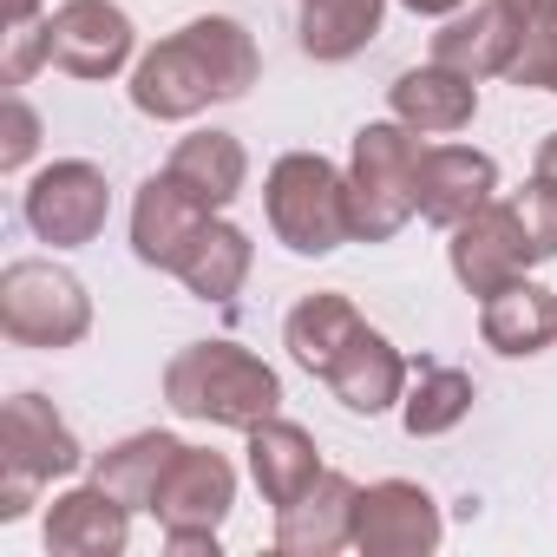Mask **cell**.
I'll list each match as a JSON object with an SVG mask.
<instances>
[{"instance_id":"cell-28","label":"cell","mask_w":557,"mask_h":557,"mask_svg":"<svg viewBox=\"0 0 557 557\" xmlns=\"http://www.w3.org/2000/svg\"><path fill=\"white\" fill-rule=\"evenodd\" d=\"M47 60V34L40 27H8V66H0V86H27V73Z\"/></svg>"},{"instance_id":"cell-27","label":"cell","mask_w":557,"mask_h":557,"mask_svg":"<svg viewBox=\"0 0 557 557\" xmlns=\"http://www.w3.org/2000/svg\"><path fill=\"white\" fill-rule=\"evenodd\" d=\"M34 151H40V119L21 92H8V106H0V171H21Z\"/></svg>"},{"instance_id":"cell-29","label":"cell","mask_w":557,"mask_h":557,"mask_svg":"<svg viewBox=\"0 0 557 557\" xmlns=\"http://www.w3.org/2000/svg\"><path fill=\"white\" fill-rule=\"evenodd\" d=\"M505 8H511V21H518V40L557 21V0H505Z\"/></svg>"},{"instance_id":"cell-17","label":"cell","mask_w":557,"mask_h":557,"mask_svg":"<svg viewBox=\"0 0 557 557\" xmlns=\"http://www.w3.org/2000/svg\"><path fill=\"white\" fill-rule=\"evenodd\" d=\"M387 99H394V119L413 125V132H426V138L466 132V125L479 119V79H466V73H453V66H440V60L407 66V73L387 86Z\"/></svg>"},{"instance_id":"cell-19","label":"cell","mask_w":557,"mask_h":557,"mask_svg":"<svg viewBox=\"0 0 557 557\" xmlns=\"http://www.w3.org/2000/svg\"><path fill=\"white\" fill-rule=\"evenodd\" d=\"M329 466H322V453H315V440L296 426V420H262V426H249V479H256V492L283 511V505H296L315 479H322Z\"/></svg>"},{"instance_id":"cell-12","label":"cell","mask_w":557,"mask_h":557,"mask_svg":"<svg viewBox=\"0 0 557 557\" xmlns=\"http://www.w3.org/2000/svg\"><path fill=\"white\" fill-rule=\"evenodd\" d=\"M498 190V164L472 145H426L420 151V177H413V210L440 230L466 223L472 210H485Z\"/></svg>"},{"instance_id":"cell-6","label":"cell","mask_w":557,"mask_h":557,"mask_svg":"<svg viewBox=\"0 0 557 557\" xmlns=\"http://www.w3.org/2000/svg\"><path fill=\"white\" fill-rule=\"evenodd\" d=\"M79 466H86V453H79L73 426L53 413V400L14 394L8 407H0V518L8 524L34 511L47 479H66Z\"/></svg>"},{"instance_id":"cell-25","label":"cell","mask_w":557,"mask_h":557,"mask_svg":"<svg viewBox=\"0 0 557 557\" xmlns=\"http://www.w3.org/2000/svg\"><path fill=\"white\" fill-rule=\"evenodd\" d=\"M387 0H302V53L309 60H355L374 34H381Z\"/></svg>"},{"instance_id":"cell-22","label":"cell","mask_w":557,"mask_h":557,"mask_svg":"<svg viewBox=\"0 0 557 557\" xmlns=\"http://www.w3.org/2000/svg\"><path fill=\"white\" fill-rule=\"evenodd\" d=\"M249 262H256V249H249V236L236 230V223H223V216H210L203 230H197V243L184 249V262L171 269L177 283L197 296V302H216V309H230L236 302V289L249 283Z\"/></svg>"},{"instance_id":"cell-32","label":"cell","mask_w":557,"mask_h":557,"mask_svg":"<svg viewBox=\"0 0 557 557\" xmlns=\"http://www.w3.org/2000/svg\"><path fill=\"white\" fill-rule=\"evenodd\" d=\"M537 177H557V132L537 145Z\"/></svg>"},{"instance_id":"cell-30","label":"cell","mask_w":557,"mask_h":557,"mask_svg":"<svg viewBox=\"0 0 557 557\" xmlns=\"http://www.w3.org/2000/svg\"><path fill=\"white\" fill-rule=\"evenodd\" d=\"M407 14H459V8H472V0H400Z\"/></svg>"},{"instance_id":"cell-16","label":"cell","mask_w":557,"mask_h":557,"mask_svg":"<svg viewBox=\"0 0 557 557\" xmlns=\"http://www.w3.org/2000/svg\"><path fill=\"white\" fill-rule=\"evenodd\" d=\"M511 53H518V21H511L505 0H472V8L446 14V27L433 34V60L453 66V73H466V79L505 73Z\"/></svg>"},{"instance_id":"cell-18","label":"cell","mask_w":557,"mask_h":557,"mask_svg":"<svg viewBox=\"0 0 557 557\" xmlns=\"http://www.w3.org/2000/svg\"><path fill=\"white\" fill-rule=\"evenodd\" d=\"M329 381V394L348 407V413H387L394 400H407V361H400V348L381 335V329H361L342 355H335V368L322 374Z\"/></svg>"},{"instance_id":"cell-5","label":"cell","mask_w":557,"mask_h":557,"mask_svg":"<svg viewBox=\"0 0 557 557\" xmlns=\"http://www.w3.org/2000/svg\"><path fill=\"white\" fill-rule=\"evenodd\" d=\"M0 335L14 348H79L92 335V296L73 269L21 256L0 269Z\"/></svg>"},{"instance_id":"cell-4","label":"cell","mask_w":557,"mask_h":557,"mask_svg":"<svg viewBox=\"0 0 557 557\" xmlns=\"http://www.w3.org/2000/svg\"><path fill=\"white\" fill-rule=\"evenodd\" d=\"M420 132L400 119L361 125L355 132V158H348V216L361 243H387L407 230L413 216V177H420Z\"/></svg>"},{"instance_id":"cell-14","label":"cell","mask_w":557,"mask_h":557,"mask_svg":"<svg viewBox=\"0 0 557 557\" xmlns=\"http://www.w3.org/2000/svg\"><path fill=\"white\" fill-rule=\"evenodd\" d=\"M355 479L348 472H322L296 505L275 511V550L289 557H329L342 544H355Z\"/></svg>"},{"instance_id":"cell-9","label":"cell","mask_w":557,"mask_h":557,"mask_svg":"<svg viewBox=\"0 0 557 557\" xmlns=\"http://www.w3.org/2000/svg\"><path fill=\"white\" fill-rule=\"evenodd\" d=\"M40 34H47V66L73 79H112L138 47L132 14L112 0H66V8H53V21H40Z\"/></svg>"},{"instance_id":"cell-10","label":"cell","mask_w":557,"mask_h":557,"mask_svg":"<svg viewBox=\"0 0 557 557\" xmlns=\"http://www.w3.org/2000/svg\"><path fill=\"white\" fill-rule=\"evenodd\" d=\"M440 531V505L413 479H374L368 492H355V550L368 557H426Z\"/></svg>"},{"instance_id":"cell-20","label":"cell","mask_w":557,"mask_h":557,"mask_svg":"<svg viewBox=\"0 0 557 557\" xmlns=\"http://www.w3.org/2000/svg\"><path fill=\"white\" fill-rule=\"evenodd\" d=\"M479 335H485V348L505 355V361L544 355V348H557V296L518 275V283H505L498 296H485V309H479Z\"/></svg>"},{"instance_id":"cell-31","label":"cell","mask_w":557,"mask_h":557,"mask_svg":"<svg viewBox=\"0 0 557 557\" xmlns=\"http://www.w3.org/2000/svg\"><path fill=\"white\" fill-rule=\"evenodd\" d=\"M34 8H40V0H0V14H8V27H27V21H34Z\"/></svg>"},{"instance_id":"cell-3","label":"cell","mask_w":557,"mask_h":557,"mask_svg":"<svg viewBox=\"0 0 557 557\" xmlns=\"http://www.w3.org/2000/svg\"><path fill=\"white\" fill-rule=\"evenodd\" d=\"M262 210H269V230L275 243H289L296 256H329L355 236V216H348V177L322 158V151H289L269 164V184H262Z\"/></svg>"},{"instance_id":"cell-8","label":"cell","mask_w":557,"mask_h":557,"mask_svg":"<svg viewBox=\"0 0 557 557\" xmlns=\"http://www.w3.org/2000/svg\"><path fill=\"white\" fill-rule=\"evenodd\" d=\"M27 230L40 236V243H53V249H79V243H92L99 230H106V216H112V184H106V171L99 164H86V158H60V164H47L34 184H27Z\"/></svg>"},{"instance_id":"cell-13","label":"cell","mask_w":557,"mask_h":557,"mask_svg":"<svg viewBox=\"0 0 557 557\" xmlns=\"http://www.w3.org/2000/svg\"><path fill=\"white\" fill-rule=\"evenodd\" d=\"M203 223H210V203L190 197L171 171H158V177L138 184V203H132V249H138L145 269H177Z\"/></svg>"},{"instance_id":"cell-2","label":"cell","mask_w":557,"mask_h":557,"mask_svg":"<svg viewBox=\"0 0 557 557\" xmlns=\"http://www.w3.org/2000/svg\"><path fill=\"white\" fill-rule=\"evenodd\" d=\"M164 400L184 420H210V426L249 433V426L275 420V407H283V381H275V368H262L236 342H190L164 368Z\"/></svg>"},{"instance_id":"cell-23","label":"cell","mask_w":557,"mask_h":557,"mask_svg":"<svg viewBox=\"0 0 557 557\" xmlns=\"http://www.w3.org/2000/svg\"><path fill=\"white\" fill-rule=\"evenodd\" d=\"M190 197H203L210 210H223V203H236L243 197V177H249V151L236 145V132H190L177 151H171V164H164Z\"/></svg>"},{"instance_id":"cell-15","label":"cell","mask_w":557,"mask_h":557,"mask_svg":"<svg viewBox=\"0 0 557 557\" xmlns=\"http://www.w3.org/2000/svg\"><path fill=\"white\" fill-rule=\"evenodd\" d=\"M132 544V505L112 498L99 479L53 498L47 511V550L53 557H119Z\"/></svg>"},{"instance_id":"cell-7","label":"cell","mask_w":557,"mask_h":557,"mask_svg":"<svg viewBox=\"0 0 557 557\" xmlns=\"http://www.w3.org/2000/svg\"><path fill=\"white\" fill-rule=\"evenodd\" d=\"M446 256H453V275H459V289L466 296H498L505 283H518V275L531 269V262H544V249L531 243V230H524V210H518V197L511 203H485V210H472L466 223H453V243H446Z\"/></svg>"},{"instance_id":"cell-11","label":"cell","mask_w":557,"mask_h":557,"mask_svg":"<svg viewBox=\"0 0 557 557\" xmlns=\"http://www.w3.org/2000/svg\"><path fill=\"white\" fill-rule=\"evenodd\" d=\"M230 505H236V472H230V459H223V453H197V446L177 453V466L164 472V485H158V498H151L164 537H216V524L230 518Z\"/></svg>"},{"instance_id":"cell-26","label":"cell","mask_w":557,"mask_h":557,"mask_svg":"<svg viewBox=\"0 0 557 557\" xmlns=\"http://www.w3.org/2000/svg\"><path fill=\"white\" fill-rule=\"evenodd\" d=\"M472 400H479L472 374H459L446 361H420V374H413V387L400 400V420H407L413 440H440V433H453L472 413Z\"/></svg>"},{"instance_id":"cell-21","label":"cell","mask_w":557,"mask_h":557,"mask_svg":"<svg viewBox=\"0 0 557 557\" xmlns=\"http://www.w3.org/2000/svg\"><path fill=\"white\" fill-rule=\"evenodd\" d=\"M368 322H361V309L342 296V289H315V296H302L296 309H289V322H283V348H289V361L296 368H309L315 381L335 368V355L361 335Z\"/></svg>"},{"instance_id":"cell-1","label":"cell","mask_w":557,"mask_h":557,"mask_svg":"<svg viewBox=\"0 0 557 557\" xmlns=\"http://www.w3.org/2000/svg\"><path fill=\"white\" fill-rule=\"evenodd\" d=\"M256 79H262L256 40L223 14H203V21L177 27L171 40H158L132 66V106L158 125H177V119H197L216 99H243Z\"/></svg>"},{"instance_id":"cell-24","label":"cell","mask_w":557,"mask_h":557,"mask_svg":"<svg viewBox=\"0 0 557 557\" xmlns=\"http://www.w3.org/2000/svg\"><path fill=\"white\" fill-rule=\"evenodd\" d=\"M177 453H184V440H171V433H132V440H119V446H106L92 459V479L112 498H125L132 511H151V498H158L164 472L177 466Z\"/></svg>"}]
</instances>
